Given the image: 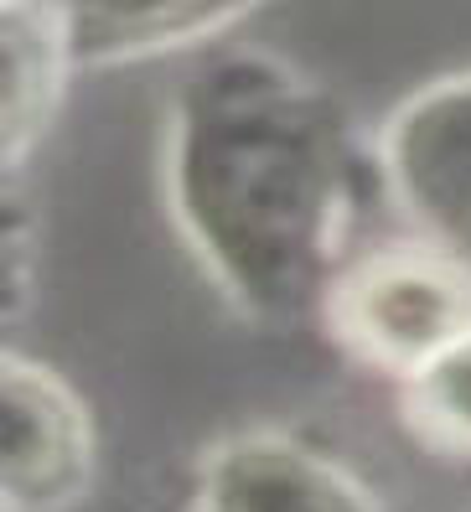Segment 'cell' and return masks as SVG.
Returning <instances> with one entry per match:
<instances>
[{"label":"cell","mask_w":471,"mask_h":512,"mask_svg":"<svg viewBox=\"0 0 471 512\" xmlns=\"http://www.w3.org/2000/svg\"><path fill=\"white\" fill-rule=\"evenodd\" d=\"M352 166L337 99L270 52H218L171 99V218L218 290L259 321L327 306Z\"/></svg>","instance_id":"cell-1"},{"label":"cell","mask_w":471,"mask_h":512,"mask_svg":"<svg viewBox=\"0 0 471 512\" xmlns=\"http://www.w3.org/2000/svg\"><path fill=\"white\" fill-rule=\"evenodd\" d=\"M321 311L368 368L409 378L471 331V269L420 238L337 275Z\"/></svg>","instance_id":"cell-2"},{"label":"cell","mask_w":471,"mask_h":512,"mask_svg":"<svg viewBox=\"0 0 471 512\" xmlns=\"http://www.w3.org/2000/svg\"><path fill=\"white\" fill-rule=\"evenodd\" d=\"M378 161L415 233L471 269V68L409 94L389 114Z\"/></svg>","instance_id":"cell-3"},{"label":"cell","mask_w":471,"mask_h":512,"mask_svg":"<svg viewBox=\"0 0 471 512\" xmlns=\"http://www.w3.org/2000/svg\"><path fill=\"white\" fill-rule=\"evenodd\" d=\"M192 512H394L363 476L280 430H239L197 461Z\"/></svg>","instance_id":"cell-4"},{"label":"cell","mask_w":471,"mask_h":512,"mask_svg":"<svg viewBox=\"0 0 471 512\" xmlns=\"http://www.w3.org/2000/svg\"><path fill=\"white\" fill-rule=\"evenodd\" d=\"M6 512H63L88 492L94 430L73 388L42 363L6 357Z\"/></svg>","instance_id":"cell-5"},{"label":"cell","mask_w":471,"mask_h":512,"mask_svg":"<svg viewBox=\"0 0 471 512\" xmlns=\"http://www.w3.org/2000/svg\"><path fill=\"white\" fill-rule=\"evenodd\" d=\"M254 6L259 0H63V21L83 73L213 42Z\"/></svg>","instance_id":"cell-6"},{"label":"cell","mask_w":471,"mask_h":512,"mask_svg":"<svg viewBox=\"0 0 471 512\" xmlns=\"http://www.w3.org/2000/svg\"><path fill=\"white\" fill-rule=\"evenodd\" d=\"M78 73L68 47L63 0H0V119H6V171H21Z\"/></svg>","instance_id":"cell-7"},{"label":"cell","mask_w":471,"mask_h":512,"mask_svg":"<svg viewBox=\"0 0 471 512\" xmlns=\"http://www.w3.org/2000/svg\"><path fill=\"white\" fill-rule=\"evenodd\" d=\"M404 425L425 445L471 461V331L404 378Z\"/></svg>","instance_id":"cell-8"}]
</instances>
